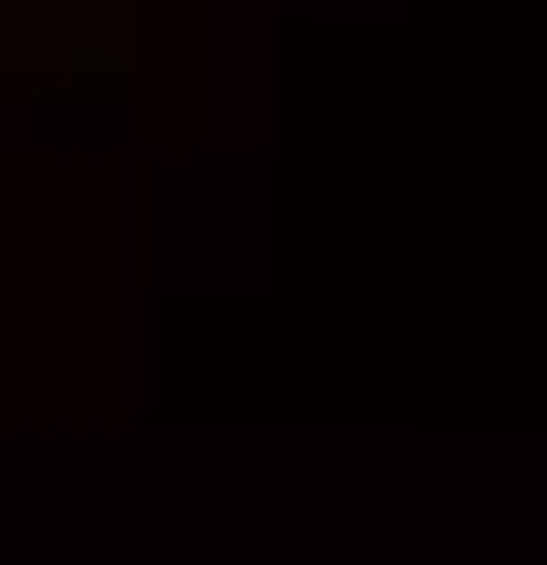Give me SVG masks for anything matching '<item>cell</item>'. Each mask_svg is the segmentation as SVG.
Masks as SVG:
<instances>
[{"instance_id":"6da1fadb","label":"cell","mask_w":547,"mask_h":565,"mask_svg":"<svg viewBox=\"0 0 547 565\" xmlns=\"http://www.w3.org/2000/svg\"><path fill=\"white\" fill-rule=\"evenodd\" d=\"M120 18H137V0H52V18H34L0 70H52V104H68V120H120V86H137Z\"/></svg>"}]
</instances>
